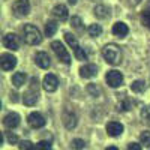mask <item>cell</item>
Segmentation results:
<instances>
[{
    "label": "cell",
    "instance_id": "16",
    "mask_svg": "<svg viewBox=\"0 0 150 150\" xmlns=\"http://www.w3.org/2000/svg\"><path fill=\"white\" fill-rule=\"evenodd\" d=\"M53 17L59 21H65L68 20V8L65 5H56L53 8Z\"/></svg>",
    "mask_w": 150,
    "mask_h": 150
},
{
    "label": "cell",
    "instance_id": "5",
    "mask_svg": "<svg viewBox=\"0 0 150 150\" xmlns=\"http://www.w3.org/2000/svg\"><path fill=\"white\" fill-rule=\"evenodd\" d=\"M105 80H107V84L112 89L116 87H120L123 84V74L117 69H112V71H108L107 75H105Z\"/></svg>",
    "mask_w": 150,
    "mask_h": 150
},
{
    "label": "cell",
    "instance_id": "10",
    "mask_svg": "<svg viewBox=\"0 0 150 150\" xmlns=\"http://www.w3.org/2000/svg\"><path fill=\"white\" fill-rule=\"evenodd\" d=\"M3 45L8 50H12V51H17L20 50V39L15 33H8L3 36Z\"/></svg>",
    "mask_w": 150,
    "mask_h": 150
},
{
    "label": "cell",
    "instance_id": "3",
    "mask_svg": "<svg viewBox=\"0 0 150 150\" xmlns=\"http://www.w3.org/2000/svg\"><path fill=\"white\" fill-rule=\"evenodd\" d=\"M38 87H39V81L38 78H32L30 80V89L24 93L23 96V102L32 107V105H36L38 99H39V92H38Z\"/></svg>",
    "mask_w": 150,
    "mask_h": 150
},
{
    "label": "cell",
    "instance_id": "18",
    "mask_svg": "<svg viewBox=\"0 0 150 150\" xmlns=\"http://www.w3.org/2000/svg\"><path fill=\"white\" fill-rule=\"evenodd\" d=\"M26 80H27V75L24 72H15L12 75V84H14L17 89H20L23 84H26Z\"/></svg>",
    "mask_w": 150,
    "mask_h": 150
},
{
    "label": "cell",
    "instance_id": "21",
    "mask_svg": "<svg viewBox=\"0 0 150 150\" xmlns=\"http://www.w3.org/2000/svg\"><path fill=\"white\" fill-rule=\"evenodd\" d=\"M95 15L98 17V18H107L110 14H108V8L107 6H104V5H98L96 8H95Z\"/></svg>",
    "mask_w": 150,
    "mask_h": 150
},
{
    "label": "cell",
    "instance_id": "14",
    "mask_svg": "<svg viewBox=\"0 0 150 150\" xmlns=\"http://www.w3.org/2000/svg\"><path fill=\"white\" fill-rule=\"evenodd\" d=\"M80 75L83 78H93L98 75V68L96 65H92V63H87L84 66L80 68Z\"/></svg>",
    "mask_w": 150,
    "mask_h": 150
},
{
    "label": "cell",
    "instance_id": "12",
    "mask_svg": "<svg viewBox=\"0 0 150 150\" xmlns=\"http://www.w3.org/2000/svg\"><path fill=\"white\" fill-rule=\"evenodd\" d=\"M63 123L68 129H74L77 126V114L72 110H65L63 112Z\"/></svg>",
    "mask_w": 150,
    "mask_h": 150
},
{
    "label": "cell",
    "instance_id": "2",
    "mask_svg": "<svg viewBox=\"0 0 150 150\" xmlns=\"http://www.w3.org/2000/svg\"><path fill=\"white\" fill-rule=\"evenodd\" d=\"M23 39L29 45H39L42 42V35L36 26L33 24H26L23 27Z\"/></svg>",
    "mask_w": 150,
    "mask_h": 150
},
{
    "label": "cell",
    "instance_id": "24",
    "mask_svg": "<svg viewBox=\"0 0 150 150\" xmlns=\"http://www.w3.org/2000/svg\"><path fill=\"white\" fill-rule=\"evenodd\" d=\"M74 53H75V57H77V60H87V53L84 51V48L78 47V48L74 50Z\"/></svg>",
    "mask_w": 150,
    "mask_h": 150
},
{
    "label": "cell",
    "instance_id": "35",
    "mask_svg": "<svg viewBox=\"0 0 150 150\" xmlns=\"http://www.w3.org/2000/svg\"><path fill=\"white\" fill-rule=\"evenodd\" d=\"M105 150H119V149H117L116 146H110V147H107Z\"/></svg>",
    "mask_w": 150,
    "mask_h": 150
},
{
    "label": "cell",
    "instance_id": "9",
    "mask_svg": "<svg viewBox=\"0 0 150 150\" xmlns=\"http://www.w3.org/2000/svg\"><path fill=\"white\" fill-rule=\"evenodd\" d=\"M0 66L3 71H12L17 66V57H14L9 53H3L0 56Z\"/></svg>",
    "mask_w": 150,
    "mask_h": 150
},
{
    "label": "cell",
    "instance_id": "23",
    "mask_svg": "<svg viewBox=\"0 0 150 150\" xmlns=\"http://www.w3.org/2000/svg\"><path fill=\"white\" fill-rule=\"evenodd\" d=\"M65 39H66L68 45H69V47H72L74 50L80 47V45H78V41H77V38H75L72 33H69V32H68V33H65Z\"/></svg>",
    "mask_w": 150,
    "mask_h": 150
},
{
    "label": "cell",
    "instance_id": "34",
    "mask_svg": "<svg viewBox=\"0 0 150 150\" xmlns=\"http://www.w3.org/2000/svg\"><path fill=\"white\" fill-rule=\"evenodd\" d=\"M87 90L92 92V93H95V96H96V93H101V90H99V89H96V90H95V86H93V84H90L89 87H87Z\"/></svg>",
    "mask_w": 150,
    "mask_h": 150
},
{
    "label": "cell",
    "instance_id": "11",
    "mask_svg": "<svg viewBox=\"0 0 150 150\" xmlns=\"http://www.w3.org/2000/svg\"><path fill=\"white\" fill-rule=\"evenodd\" d=\"M35 63L41 69H48L50 66H51V59H50V56L47 53L39 51V53H36V56H35Z\"/></svg>",
    "mask_w": 150,
    "mask_h": 150
},
{
    "label": "cell",
    "instance_id": "20",
    "mask_svg": "<svg viewBox=\"0 0 150 150\" xmlns=\"http://www.w3.org/2000/svg\"><path fill=\"white\" fill-rule=\"evenodd\" d=\"M131 90L135 92V93H141V92H144V90H146V83H144L143 80H137V81H134V83L131 84Z\"/></svg>",
    "mask_w": 150,
    "mask_h": 150
},
{
    "label": "cell",
    "instance_id": "22",
    "mask_svg": "<svg viewBox=\"0 0 150 150\" xmlns=\"http://www.w3.org/2000/svg\"><path fill=\"white\" fill-rule=\"evenodd\" d=\"M87 32H89L90 36L98 38V36H101V33H102V27L99 26V24H90L89 29H87Z\"/></svg>",
    "mask_w": 150,
    "mask_h": 150
},
{
    "label": "cell",
    "instance_id": "7",
    "mask_svg": "<svg viewBox=\"0 0 150 150\" xmlns=\"http://www.w3.org/2000/svg\"><path fill=\"white\" fill-rule=\"evenodd\" d=\"M27 123H29V126L30 128H33V129H41V128H44L45 126V119H44V116L41 114V112H30L29 114V117H27Z\"/></svg>",
    "mask_w": 150,
    "mask_h": 150
},
{
    "label": "cell",
    "instance_id": "37",
    "mask_svg": "<svg viewBox=\"0 0 150 150\" xmlns=\"http://www.w3.org/2000/svg\"><path fill=\"white\" fill-rule=\"evenodd\" d=\"M69 5H77V0H68Z\"/></svg>",
    "mask_w": 150,
    "mask_h": 150
},
{
    "label": "cell",
    "instance_id": "4",
    "mask_svg": "<svg viewBox=\"0 0 150 150\" xmlns=\"http://www.w3.org/2000/svg\"><path fill=\"white\" fill-rule=\"evenodd\" d=\"M51 48H53V51L56 53V56L59 57V60L60 62H63L65 65H71V56H69V53H68V50L65 48V45L62 44L60 41H54V42H51Z\"/></svg>",
    "mask_w": 150,
    "mask_h": 150
},
{
    "label": "cell",
    "instance_id": "29",
    "mask_svg": "<svg viewBox=\"0 0 150 150\" xmlns=\"http://www.w3.org/2000/svg\"><path fill=\"white\" fill-rule=\"evenodd\" d=\"M20 150H36L35 149V144H32L30 141H21L20 143Z\"/></svg>",
    "mask_w": 150,
    "mask_h": 150
},
{
    "label": "cell",
    "instance_id": "27",
    "mask_svg": "<svg viewBox=\"0 0 150 150\" xmlns=\"http://www.w3.org/2000/svg\"><path fill=\"white\" fill-rule=\"evenodd\" d=\"M84 146H86V143H84V140H81V138L72 140V147H74L75 150H81V149H84Z\"/></svg>",
    "mask_w": 150,
    "mask_h": 150
},
{
    "label": "cell",
    "instance_id": "13",
    "mask_svg": "<svg viewBox=\"0 0 150 150\" xmlns=\"http://www.w3.org/2000/svg\"><path fill=\"white\" fill-rule=\"evenodd\" d=\"M123 131H125L123 125L119 122H110L107 125V134L110 137H120L123 134Z\"/></svg>",
    "mask_w": 150,
    "mask_h": 150
},
{
    "label": "cell",
    "instance_id": "1",
    "mask_svg": "<svg viewBox=\"0 0 150 150\" xmlns=\"http://www.w3.org/2000/svg\"><path fill=\"white\" fill-rule=\"evenodd\" d=\"M102 56H104L107 63L116 66V65H119L122 62V50L116 44H107L102 48Z\"/></svg>",
    "mask_w": 150,
    "mask_h": 150
},
{
    "label": "cell",
    "instance_id": "15",
    "mask_svg": "<svg viewBox=\"0 0 150 150\" xmlns=\"http://www.w3.org/2000/svg\"><path fill=\"white\" fill-rule=\"evenodd\" d=\"M3 125L8 128V129H14L20 125V116L17 112H9L8 116H5L3 119Z\"/></svg>",
    "mask_w": 150,
    "mask_h": 150
},
{
    "label": "cell",
    "instance_id": "19",
    "mask_svg": "<svg viewBox=\"0 0 150 150\" xmlns=\"http://www.w3.org/2000/svg\"><path fill=\"white\" fill-rule=\"evenodd\" d=\"M57 23L56 21H53V20H50V21H47V24H45V35L47 36H53L56 32H57Z\"/></svg>",
    "mask_w": 150,
    "mask_h": 150
},
{
    "label": "cell",
    "instance_id": "28",
    "mask_svg": "<svg viewBox=\"0 0 150 150\" xmlns=\"http://www.w3.org/2000/svg\"><path fill=\"white\" fill-rule=\"evenodd\" d=\"M141 23L144 24V26L150 27V11H144L141 14Z\"/></svg>",
    "mask_w": 150,
    "mask_h": 150
},
{
    "label": "cell",
    "instance_id": "17",
    "mask_svg": "<svg viewBox=\"0 0 150 150\" xmlns=\"http://www.w3.org/2000/svg\"><path fill=\"white\" fill-rule=\"evenodd\" d=\"M112 33H114L116 36H119V38H125L129 33V29H128V26L125 23L119 21V23H116L114 26H112Z\"/></svg>",
    "mask_w": 150,
    "mask_h": 150
},
{
    "label": "cell",
    "instance_id": "30",
    "mask_svg": "<svg viewBox=\"0 0 150 150\" xmlns=\"http://www.w3.org/2000/svg\"><path fill=\"white\" fill-rule=\"evenodd\" d=\"M71 23H72V26L75 27V29H81V18H78V17H72V20H71Z\"/></svg>",
    "mask_w": 150,
    "mask_h": 150
},
{
    "label": "cell",
    "instance_id": "32",
    "mask_svg": "<svg viewBox=\"0 0 150 150\" xmlns=\"http://www.w3.org/2000/svg\"><path fill=\"white\" fill-rule=\"evenodd\" d=\"M141 116H143L146 120H150V107H147V108H144V110L141 111Z\"/></svg>",
    "mask_w": 150,
    "mask_h": 150
},
{
    "label": "cell",
    "instance_id": "36",
    "mask_svg": "<svg viewBox=\"0 0 150 150\" xmlns=\"http://www.w3.org/2000/svg\"><path fill=\"white\" fill-rule=\"evenodd\" d=\"M140 2H141V0H131V3H132V5H138Z\"/></svg>",
    "mask_w": 150,
    "mask_h": 150
},
{
    "label": "cell",
    "instance_id": "8",
    "mask_svg": "<svg viewBox=\"0 0 150 150\" xmlns=\"http://www.w3.org/2000/svg\"><path fill=\"white\" fill-rule=\"evenodd\" d=\"M42 87L48 92V93H53L57 90L59 87V80L54 74H47L44 77V81H42Z\"/></svg>",
    "mask_w": 150,
    "mask_h": 150
},
{
    "label": "cell",
    "instance_id": "26",
    "mask_svg": "<svg viewBox=\"0 0 150 150\" xmlns=\"http://www.w3.org/2000/svg\"><path fill=\"white\" fill-rule=\"evenodd\" d=\"M35 149L36 150H51V144H50L48 141H39V143H36V146H35Z\"/></svg>",
    "mask_w": 150,
    "mask_h": 150
},
{
    "label": "cell",
    "instance_id": "25",
    "mask_svg": "<svg viewBox=\"0 0 150 150\" xmlns=\"http://www.w3.org/2000/svg\"><path fill=\"white\" fill-rule=\"evenodd\" d=\"M140 141H141V144H144L146 147H150V132H149V131L141 132V135H140Z\"/></svg>",
    "mask_w": 150,
    "mask_h": 150
},
{
    "label": "cell",
    "instance_id": "6",
    "mask_svg": "<svg viewBox=\"0 0 150 150\" xmlns=\"http://www.w3.org/2000/svg\"><path fill=\"white\" fill-rule=\"evenodd\" d=\"M12 11H14L15 17H26L30 12V2L29 0H15L12 5Z\"/></svg>",
    "mask_w": 150,
    "mask_h": 150
},
{
    "label": "cell",
    "instance_id": "33",
    "mask_svg": "<svg viewBox=\"0 0 150 150\" xmlns=\"http://www.w3.org/2000/svg\"><path fill=\"white\" fill-rule=\"evenodd\" d=\"M128 150H143V149H141V144L138 143H131L128 146Z\"/></svg>",
    "mask_w": 150,
    "mask_h": 150
},
{
    "label": "cell",
    "instance_id": "31",
    "mask_svg": "<svg viewBox=\"0 0 150 150\" xmlns=\"http://www.w3.org/2000/svg\"><path fill=\"white\" fill-rule=\"evenodd\" d=\"M6 140L12 144V143H18V137L14 135V134H11V132H6Z\"/></svg>",
    "mask_w": 150,
    "mask_h": 150
}]
</instances>
